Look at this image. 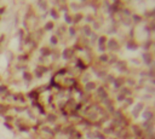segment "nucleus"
<instances>
[{"label": "nucleus", "mask_w": 155, "mask_h": 139, "mask_svg": "<svg viewBox=\"0 0 155 139\" xmlns=\"http://www.w3.org/2000/svg\"><path fill=\"white\" fill-rule=\"evenodd\" d=\"M87 87H89V88H93V87H94V85H93V84H89V85H87Z\"/></svg>", "instance_id": "f257e3e1"}]
</instances>
